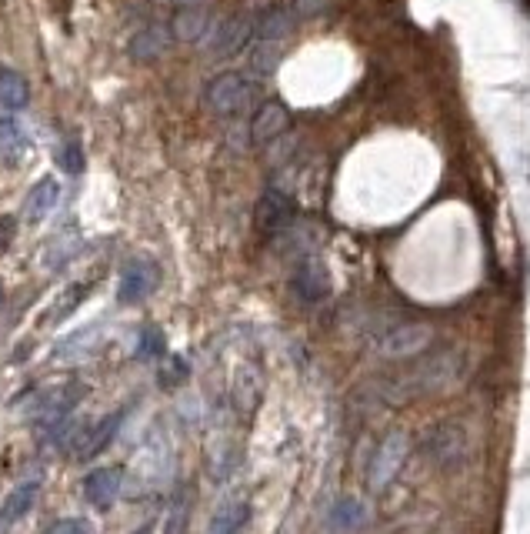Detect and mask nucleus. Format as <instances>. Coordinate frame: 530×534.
<instances>
[{
	"mask_svg": "<svg viewBox=\"0 0 530 534\" xmlns=\"http://www.w3.org/2000/svg\"><path fill=\"white\" fill-rule=\"evenodd\" d=\"M460 374H464V358L457 351H427L420 358L407 361L404 368L380 374L360 394L374 408H400V404L414 398H427V394L454 388Z\"/></svg>",
	"mask_w": 530,
	"mask_h": 534,
	"instance_id": "nucleus-1",
	"label": "nucleus"
},
{
	"mask_svg": "<svg viewBox=\"0 0 530 534\" xmlns=\"http://www.w3.org/2000/svg\"><path fill=\"white\" fill-rule=\"evenodd\" d=\"M470 454H474V444H470V431L460 421H437L420 438V458L437 474L464 471L470 464Z\"/></svg>",
	"mask_w": 530,
	"mask_h": 534,
	"instance_id": "nucleus-2",
	"label": "nucleus"
},
{
	"mask_svg": "<svg viewBox=\"0 0 530 534\" xmlns=\"http://www.w3.org/2000/svg\"><path fill=\"white\" fill-rule=\"evenodd\" d=\"M430 344H434V331L427 328V324H390V328H380L377 341H374V351L380 361H414L420 354L430 351Z\"/></svg>",
	"mask_w": 530,
	"mask_h": 534,
	"instance_id": "nucleus-3",
	"label": "nucleus"
},
{
	"mask_svg": "<svg viewBox=\"0 0 530 534\" xmlns=\"http://www.w3.org/2000/svg\"><path fill=\"white\" fill-rule=\"evenodd\" d=\"M250 101H254V84H250L247 74H240V71H224V74L210 77L204 87V104L220 117L244 114Z\"/></svg>",
	"mask_w": 530,
	"mask_h": 534,
	"instance_id": "nucleus-4",
	"label": "nucleus"
},
{
	"mask_svg": "<svg viewBox=\"0 0 530 534\" xmlns=\"http://www.w3.org/2000/svg\"><path fill=\"white\" fill-rule=\"evenodd\" d=\"M410 458V438L404 431H390L384 441L377 444L374 458H370V471H367V488L370 491H387L390 484L400 478L404 464Z\"/></svg>",
	"mask_w": 530,
	"mask_h": 534,
	"instance_id": "nucleus-5",
	"label": "nucleus"
},
{
	"mask_svg": "<svg viewBox=\"0 0 530 534\" xmlns=\"http://www.w3.org/2000/svg\"><path fill=\"white\" fill-rule=\"evenodd\" d=\"M160 288V264L147 254H134L120 267L117 281V301L120 304H140Z\"/></svg>",
	"mask_w": 530,
	"mask_h": 534,
	"instance_id": "nucleus-6",
	"label": "nucleus"
},
{
	"mask_svg": "<svg viewBox=\"0 0 530 534\" xmlns=\"http://www.w3.org/2000/svg\"><path fill=\"white\" fill-rule=\"evenodd\" d=\"M290 288H294L300 304H310V308L324 304L330 298V274H327L324 261H320L317 254L300 257L294 264V274H290Z\"/></svg>",
	"mask_w": 530,
	"mask_h": 534,
	"instance_id": "nucleus-7",
	"label": "nucleus"
},
{
	"mask_svg": "<svg viewBox=\"0 0 530 534\" xmlns=\"http://www.w3.org/2000/svg\"><path fill=\"white\" fill-rule=\"evenodd\" d=\"M294 217H297L294 197H290L287 191H280V187H270V191H264V197L257 201L254 221H257V231L260 234L274 237L280 231H287V227L294 224Z\"/></svg>",
	"mask_w": 530,
	"mask_h": 534,
	"instance_id": "nucleus-8",
	"label": "nucleus"
},
{
	"mask_svg": "<svg viewBox=\"0 0 530 534\" xmlns=\"http://www.w3.org/2000/svg\"><path fill=\"white\" fill-rule=\"evenodd\" d=\"M250 34H254V17L247 14H234L227 21H220L210 34V54L214 57H234L247 47Z\"/></svg>",
	"mask_w": 530,
	"mask_h": 534,
	"instance_id": "nucleus-9",
	"label": "nucleus"
},
{
	"mask_svg": "<svg viewBox=\"0 0 530 534\" xmlns=\"http://www.w3.org/2000/svg\"><path fill=\"white\" fill-rule=\"evenodd\" d=\"M290 127V111L280 101H267L257 107L254 121H250V144L264 147L274 144L277 137H284V131Z\"/></svg>",
	"mask_w": 530,
	"mask_h": 534,
	"instance_id": "nucleus-10",
	"label": "nucleus"
},
{
	"mask_svg": "<svg viewBox=\"0 0 530 534\" xmlns=\"http://www.w3.org/2000/svg\"><path fill=\"white\" fill-rule=\"evenodd\" d=\"M120 488H124V468H97L84 478V498L97 511H107L120 498Z\"/></svg>",
	"mask_w": 530,
	"mask_h": 534,
	"instance_id": "nucleus-11",
	"label": "nucleus"
},
{
	"mask_svg": "<svg viewBox=\"0 0 530 534\" xmlns=\"http://www.w3.org/2000/svg\"><path fill=\"white\" fill-rule=\"evenodd\" d=\"M294 24H297L294 11L284 4H274V7H264V11L254 17V34H257V41L277 44L280 37H287L290 31H294Z\"/></svg>",
	"mask_w": 530,
	"mask_h": 534,
	"instance_id": "nucleus-12",
	"label": "nucleus"
},
{
	"mask_svg": "<svg viewBox=\"0 0 530 534\" xmlns=\"http://www.w3.org/2000/svg\"><path fill=\"white\" fill-rule=\"evenodd\" d=\"M214 31L210 27V11L207 7H177L174 21H170V34L184 44H197Z\"/></svg>",
	"mask_w": 530,
	"mask_h": 534,
	"instance_id": "nucleus-13",
	"label": "nucleus"
},
{
	"mask_svg": "<svg viewBox=\"0 0 530 534\" xmlns=\"http://www.w3.org/2000/svg\"><path fill=\"white\" fill-rule=\"evenodd\" d=\"M80 398H84V388H80V384H64V388L47 391L44 398H37L34 418H37V421H47V424H50V421H60Z\"/></svg>",
	"mask_w": 530,
	"mask_h": 534,
	"instance_id": "nucleus-14",
	"label": "nucleus"
},
{
	"mask_svg": "<svg viewBox=\"0 0 530 534\" xmlns=\"http://www.w3.org/2000/svg\"><path fill=\"white\" fill-rule=\"evenodd\" d=\"M87 294H90V284H70V288H64L50 301V308L40 314V328H57L60 321H67L87 301Z\"/></svg>",
	"mask_w": 530,
	"mask_h": 534,
	"instance_id": "nucleus-15",
	"label": "nucleus"
},
{
	"mask_svg": "<svg viewBox=\"0 0 530 534\" xmlns=\"http://www.w3.org/2000/svg\"><path fill=\"white\" fill-rule=\"evenodd\" d=\"M57 201H60V184L54 177H40V181L30 187V194L24 201V217L30 224L44 221V217L57 207Z\"/></svg>",
	"mask_w": 530,
	"mask_h": 534,
	"instance_id": "nucleus-16",
	"label": "nucleus"
},
{
	"mask_svg": "<svg viewBox=\"0 0 530 534\" xmlns=\"http://www.w3.org/2000/svg\"><path fill=\"white\" fill-rule=\"evenodd\" d=\"M170 44V27L164 24H150V27H140V31L130 37V57L134 61H154L167 51Z\"/></svg>",
	"mask_w": 530,
	"mask_h": 534,
	"instance_id": "nucleus-17",
	"label": "nucleus"
},
{
	"mask_svg": "<svg viewBox=\"0 0 530 534\" xmlns=\"http://www.w3.org/2000/svg\"><path fill=\"white\" fill-rule=\"evenodd\" d=\"M364 524H367V504L364 501L350 498V494L334 501V508H330V531L350 534V531L364 528Z\"/></svg>",
	"mask_w": 530,
	"mask_h": 534,
	"instance_id": "nucleus-18",
	"label": "nucleus"
},
{
	"mask_svg": "<svg viewBox=\"0 0 530 534\" xmlns=\"http://www.w3.org/2000/svg\"><path fill=\"white\" fill-rule=\"evenodd\" d=\"M250 521V504L247 501H227L224 508H217V514L207 524V534H237Z\"/></svg>",
	"mask_w": 530,
	"mask_h": 534,
	"instance_id": "nucleus-19",
	"label": "nucleus"
},
{
	"mask_svg": "<svg viewBox=\"0 0 530 534\" xmlns=\"http://www.w3.org/2000/svg\"><path fill=\"white\" fill-rule=\"evenodd\" d=\"M37 491H40V481H24V484H17L14 491H7L4 504H0V518H4V521H20L30 508H34Z\"/></svg>",
	"mask_w": 530,
	"mask_h": 534,
	"instance_id": "nucleus-20",
	"label": "nucleus"
},
{
	"mask_svg": "<svg viewBox=\"0 0 530 534\" xmlns=\"http://www.w3.org/2000/svg\"><path fill=\"white\" fill-rule=\"evenodd\" d=\"M30 101V87L24 81V74L10 71V67H0V107L7 111H20Z\"/></svg>",
	"mask_w": 530,
	"mask_h": 534,
	"instance_id": "nucleus-21",
	"label": "nucleus"
},
{
	"mask_svg": "<svg viewBox=\"0 0 530 534\" xmlns=\"http://www.w3.org/2000/svg\"><path fill=\"white\" fill-rule=\"evenodd\" d=\"M97 338H100V328H84V331H77V334H67V338L54 348V361H77V358H87V354L94 351Z\"/></svg>",
	"mask_w": 530,
	"mask_h": 534,
	"instance_id": "nucleus-22",
	"label": "nucleus"
},
{
	"mask_svg": "<svg viewBox=\"0 0 530 534\" xmlns=\"http://www.w3.org/2000/svg\"><path fill=\"white\" fill-rule=\"evenodd\" d=\"M114 431H117V421L114 418H104L97 424V428H90L84 438H80L77 444V458H94V454L104 451V444L114 438Z\"/></svg>",
	"mask_w": 530,
	"mask_h": 534,
	"instance_id": "nucleus-23",
	"label": "nucleus"
},
{
	"mask_svg": "<svg viewBox=\"0 0 530 534\" xmlns=\"http://www.w3.org/2000/svg\"><path fill=\"white\" fill-rule=\"evenodd\" d=\"M24 151H27V134L20 131V124L10 121V117H0V157L14 161Z\"/></svg>",
	"mask_w": 530,
	"mask_h": 534,
	"instance_id": "nucleus-24",
	"label": "nucleus"
},
{
	"mask_svg": "<svg viewBox=\"0 0 530 534\" xmlns=\"http://www.w3.org/2000/svg\"><path fill=\"white\" fill-rule=\"evenodd\" d=\"M247 61H250V71H254L257 77H267V74L277 71V64H280V47L260 41L254 51H250Z\"/></svg>",
	"mask_w": 530,
	"mask_h": 534,
	"instance_id": "nucleus-25",
	"label": "nucleus"
},
{
	"mask_svg": "<svg viewBox=\"0 0 530 534\" xmlns=\"http://www.w3.org/2000/svg\"><path fill=\"white\" fill-rule=\"evenodd\" d=\"M190 378V368L180 354H164V364H160V384L164 388H180Z\"/></svg>",
	"mask_w": 530,
	"mask_h": 534,
	"instance_id": "nucleus-26",
	"label": "nucleus"
},
{
	"mask_svg": "<svg viewBox=\"0 0 530 534\" xmlns=\"http://www.w3.org/2000/svg\"><path fill=\"white\" fill-rule=\"evenodd\" d=\"M137 354H140V358H154V354H160V358H164V354H167V344H164V334H160V328L147 324V328L140 331Z\"/></svg>",
	"mask_w": 530,
	"mask_h": 534,
	"instance_id": "nucleus-27",
	"label": "nucleus"
},
{
	"mask_svg": "<svg viewBox=\"0 0 530 534\" xmlns=\"http://www.w3.org/2000/svg\"><path fill=\"white\" fill-rule=\"evenodd\" d=\"M57 164L64 167L67 174H80L84 171V151H80L77 141H67L57 147Z\"/></svg>",
	"mask_w": 530,
	"mask_h": 534,
	"instance_id": "nucleus-28",
	"label": "nucleus"
},
{
	"mask_svg": "<svg viewBox=\"0 0 530 534\" xmlns=\"http://www.w3.org/2000/svg\"><path fill=\"white\" fill-rule=\"evenodd\" d=\"M184 524H187V498H184V494H177V501L170 504L164 534H184Z\"/></svg>",
	"mask_w": 530,
	"mask_h": 534,
	"instance_id": "nucleus-29",
	"label": "nucleus"
},
{
	"mask_svg": "<svg viewBox=\"0 0 530 534\" xmlns=\"http://www.w3.org/2000/svg\"><path fill=\"white\" fill-rule=\"evenodd\" d=\"M44 534H94V528H90L84 518H64V521L50 524Z\"/></svg>",
	"mask_w": 530,
	"mask_h": 534,
	"instance_id": "nucleus-30",
	"label": "nucleus"
},
{
	"mask_svg": "<svg viewBox=\"0 0 530 534\" xmlns=\"http://www.w3.org/2000/svg\"><path fill=\"white\" fill-rule=\"evenodd\" d=\"M290 11H294V17H317L320 11H327V0H294Z\"/></svg>",
	"mask_w": 530,
	"mask_h": 534,
	"instance_id": "nucleus-31",
	"label": "nucleus"
},
{
	"mask_svg": "<svg viewBox=\"0 0 530 534\" xmlns=\"http://www.w3.org/2000/svg\"><path fill=\"white\" fill-rule=\"evenodd\" d=\"M14 234H17V221H14V217H0V254H4L7 247H10Z\"/></svg>",
	"mask_w": 530,
	"mask_h": 534,
	"instance_id": "nucleus-32",
	"label": "nucleus"
},
{
	"mask_svg": "<svg viewBox=\"0 0 530 534\" xmlns=\"http://www.w3.org/2000/svg\"><path fill=\"white\" fill-rule=\"evenodd\" d=\"M177 7H204V0H177Z\"/></svg>",
	"mask_w": 530,
	"mask_h": 534,
	"instance_id": "nucleus-33",
	"label": "nucleus"
},
{
	"mask_svg": "<svg viewBox=\"0 0 530 534\" xmlns=\"http://www.w3.org/2000/svg\"><path fill=\"white\" fill-rule=\"evenodd\" d=\"M134 534H154V521H147L144 528H140V531H134Z\"/></svg>",
	"mask_w": 530,
	"mask_h": 534,
	"instance_id": "nucleus-34",
	"label": "nucleus"
},
{
	"mask_svg": "<svg viewBox=\"0 0 530 534\" xmlns=\"http://www.w3.org/2000/svg\"><path fill=\"white\" fill-rule=\"evenodd\" d=\"M7 528H10V521H4V518H0V534H7Z\"/></svg>",
	"mask_w": 530,
	"mask_h": 534,
	"instance_id": "nucleus-35",
	"label": "nucleus"
},
{
	"mask_svg": "<svg viewBox=\"0 0 530 534\" xmlns=\"http://www.w3.org/2000/svg\"><path fill=\"white\" fill-rule=\"evenodd\" d=\"M0 301H4V291H0Z\"/></svg>",
	"mask_w": 530,
	"mask_h": 534,
	"instance_id": "nucleus-36",
	"label": "nucleus"
}]
</instances>
